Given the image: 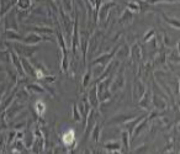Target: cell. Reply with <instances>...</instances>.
Masks as SVG:
<instances>
[{
	"instance_id": "obj_1",
	"label": "cell",
	"mask_w": 180,
	"mask_h": 154,
	"mask_svg": "<svg viewBox=\"0 0 180 154\" xmlns=\"http://www.w3.org/2000/svg\"><path fill=\"white\" fill-rule=\"evenodd\" d=\"M73 138H74V133H73V131H69V132L66 134V137H64V142H66L67 144H69V143H72Z\"/></svg>"
}]
</instances>
